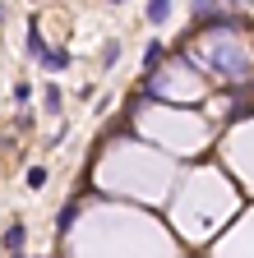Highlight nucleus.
<instances>
[{"label": "nucleus", "instance_id": "nucleus-1", "mask_svg": "<svg viewBox=\"0 0 254 258\" xmlns=\"http://www.w3.org/2000/svg\"><path fill=\"white\" fill-rule=\"evenodd\" d=\"M171 19V0H148V23H167Z\"/></svg>", "mask_w": 254, "mask_h": 258}, {"label": "nucleus", "instance_id": "nucleus-2", "mask_svg": "<svg viewBox=\"0 0 254 258\" xmlns=\"http://www.w3.org/2000/svg\"><path fill=\"white\" fill-rule=\"evenodd\" d=\"M28 55H33V60H46V42H42L37 28H28Z\"/></svg>", "mask_w": 254, "mask_h": 258}, {"label": "nucleus", "instance_id": "nucleus-3", "mask_svg": "<svg viewBox=\"0 0 254 258\" xmlns=\"http://www.w3.org/2000/svg\"><path fill=\"white\" fill-rule=\"evenodd\" d=\"M23 235H28V231H23V221H14V226H10V231H5V249L14 253V249L23 244Z\"/></svg>", "mask_w": 254, "mask_h": 258}, {"label": "nucleus", "instance_id": "nucleus-4", "mask_svg": "<svg viewBox=\"0 0 254 258\" xmlns=\"http://www.w3.org/2000/svg\"><path fill=\"white\" fill-rule=\"evenodd\" d=\"M28 184L42 189V184H46V166H33V171H28Z\"/></svg>", "mask_w": 254, "mask_h": 258}]
</instances>
